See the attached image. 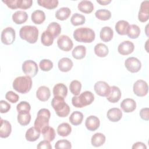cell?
Segmentation results:
<instances>
[{"instance_id": "4dcf8cb0", "label": "cell", "mask_w": 149, "mask_h": 149, "mask_svg": "<svg viewBox=\"0 0 149 149\" xmlns=\"http://www.w3.org/2000/svg\"><path fill=\"white\" fill-rule=\"evenodd\" d=\"M94 52L98 57H105L109 52L108 47L102 43H98L94 47Z\"/></svg>"}, {"instance_id": "8d00e7d4", "label": "cell", "mask_w": 149, "mask_h": 149, "mask_svg": "<svg viewBox=\"0 0 149 149\" xmlns=\"http://www.w3.org/2000/svg\"><path fill=\"white\" fill-rule=\"evenodd\" d=\"M37 3L40 6L45 8L52 9L58 6L59 2L57 0H38Z\"/></svg>"}, {"instance_id": "83f0119b", "label": "cell", "mask_w": 149, "mask_h": 149, "mask_svg": "<svg viewBox=\"0 0 149 149\" xmlns=\"http://www.w3.org/2000/svg\"><path fill=\"white\" fill-rule=\"evenodd\" d=\"M31 20L36 24H42L45 20V13L41 10H36L34 11L31 16Z\"/></svg>"}, {"instance_id": "8fae6325", "label": "cell", "mask_w": 149, "mask_h": 149, "mask_svg": "<svg viewBox=\"0 0 149 149\" xmlns=\"http://www.w3.org/2000/svg\"><path fill=\"white\" fill-rule=\"evenodd\" d=\"M57 44L59 49L66 52L70 51L73 45L72 40L66 35H61L58 37Z\"/></svg>"}, {"instance_id": "1f68e13d", "label": "cell", "mask_w": 149, "mask_h": 149, "mask_svg": "<svg viewBox=\"0 0 149 149\" xmlns=\"http://www.w3.org/2000/svg\"><path fill=\"white\" fill-rule=\"evenodd\" d=\"M72 127L68 123H62L57 127V133L60 136L66 137L70 134Z\"/></svg>"}, {"instance_id": "277c9868", "label": "cell", "mask_w": 149, "mask_h": 149, "mask_svg": "<svg viewBox=\"0 0 149 149\" xmlns=\"http://www.w3.org/2000/svg\"><path fill=\"white\" fill-rule=\"evenodd\" d=\"M19 35L22 40L30 44L37 42L38 37V30L34 26H24L21 27Z\"/></svg>"}, {"instance_id": "836d02e7", "label": "cell", "mask_w": 149, "mask_h": 149, "mask_svg": "<svg viewBox=\"0 0 149 149\" xmlns=\"http://www.w3.org/2000/svg\"><path fill=\"white\" fill-rule=\"evenodd\" d=\"M69 119L70 122L73 125H79L82 123L83 119V114L80 111H74L71 113Z\"/></svg>"}, {"instance_id": "f5cc1de1", "label": "cell", "mask_w": 149, "mask_h": 149, "mask_svg": "<svg viewBox=\"0 0 149 149\" xmlns=\"http://www.w3.org/2000/svg\"><path fill=\"white\" fill-rule=\"evenodd\" d=\"M140 116L142 119L144 120H149L148 108H142L140 111Z\"/></svg>"}, {"instance_id": "e575fe53", "label": "cell", "mask_w": 149, "mask_h": 149, "mask_svg": "<svg viewBox=\"0 0 149 149\" xmlns=\"http://www.w3.org/2000/svg\"><path fill=\"white\" fill-rule=\"evenodd\" d=\"M70 13L71 10L69 8L62 7L56 12L55 17L59 20H65L69 17Z\"/></svg>"}, {"instance_id": "4316f807", "label": "cell", "mask_w": 149, "mask_h": 149, "mask_svg": "<svg viewBox=\"0 0 149 149\" xmlns=\"http://www.w3.org/2000/svg\"><path fill=\"white\" fill-rule=\"evenodd\" d=\"M129 26V23L127 21L121 20L116 23L115 30L118 34L119 35L124 36L127 34Z\"/></svg>"}, {"instance_id": "7bdbcfd3", "label": "cell", "mask_w": 149, "mask_h": 149, "mask_svg": "<svg viewBox=\"0 0 149 149\" xmlns=\"http://www.w3.org/2000/svg\"><path fill=\"white\" fill-rule=\"evenodd\" d=\"M69 89L72 94L77 96L80 93L81 89V84L79 81L74 80L71 81L69 85Z\"/></svg>"}, {"instance_id": "4fadbf2b", "label": "cell", "mask_w": 149, "mask_h": 149, "mask_svg": "<svg viewBox=\"0 0 149 149\" xmlns=\"http://www.w3.org/2000/svg\"><path fill=\"white\" fill-rule=\"evenodd\" d=\"M149 18V1H144L141 3L138 14L139 20L141 22H146Z\"/></svg>"}, {"instance_id": "e0dca14e", "label": "cell", "mask_w": 149, "mask_h": 149, "mask_svg": "<svg viewBox=\"0 0 149 149\" xmlns=\"http://www.w3.org/2000/svg\"><path fill=\"white\" fill-rule=\"evenodd\" d=\"M12 132L11 124L7 120L1 119L0 137L1 138H7L9 136Z\"/></svg>"}, {"instance_id": "ee69618b", "label": "cell", "mask_w": 149, "mask_h": 149, "mask_svg": "<svg viewBox=\"0 0 149 149\" xmlns=\"http://www.w3.org/2000/svg\"><path fill=\"white\" fill-rule=\"evenodd\" d=\"M40 68L41 70L44 72H48L51 70L53 68V63L49 59H42L39 63Z\"/></svg>"}, {"instance_id": "816d5d0a", "label": "cell", "mask_w": 149, "mask_h": 149, "mask_svg": "<svg viewBox=\"0 0 149 149\" xmlns=\"http://www.w3.org/2000/svg\"><path fill=\"white\" fill-rule=\"evenodd\" d=\"M38 149H51L52 146L50 144V141L44 140L43 141H40L37 146Z\"/></svg>"}, {"instance_id": "52a82bcc", "label": "cell", "mask_w": 149, "mask_h": 149, "mask_svg": "<svg viewBox=\"0 0 149 149\" xmlns=\"http://www.w3.org/2000/svg\"><path fill=\"white\" fill-rule=\"evenodd\" d=\"M22 70L26 76L33 77L38 73V65L32 60H27L22 64Z\"/></svg>"}, {"instance_id": "74e56055", "label": "cell", "mask_w": 149, "mask_h": 149, "mask_svg": "<svg viewBox=\"0 0 149 149\" xmlns=\"http://www.w3.org/2000/svg\"><path fill=\"white\" fill-rule=\"evenodd\" d=\"M17 121L22 126H26L29 125L31 120V115L29 112L18 113Z\"/></svg>"}, {"instance_id": "db71d44e", "label": "cell", "mask_w": 149, "mask_h": 149, "mask_svg": "<svg viewBox=\"0 0 149 149\" xmlns=\"http://www.w3.org/2000/svg\"><path fill=\"white\" fill-rule=\"evenodd\" d=\"M132 148L134 149V148H138V149H140V148H144V149H146L147 148V147L145 145L144 143H142V142H140V141H138V142H136L135 143L133 146H132Z\"/></svg>"}, {"instance_id": "7c38bea8", "label": "cell", "mask_w": 149, "mask_h": 149, "mask_svg": "<svg viewBox=\"0 0 149 149\" xmlns=\"http://www.w3.org/2000/svg\"><path fill=\"white\" fill-rule=\"evenodd\" d=\"M96 94L101 97H107L110 91V86L107 83L104 81L96 82L94 86Z\"/></svg>"}, {"instance_id": "ffe728a7", "label": "cell", "mask_w": 149, "mask_h": 149, "mask_svg": "<svg viewBox=\"0 0 149 149\" xmlns=\"http://www.w3.org/2000/svg\"><path fill=\"white\" fill-rule=\"evenodd\" d=\"M107 116L111 122H116L121 119L122 117V112L119 108H112L108 111Z\"/></svg>"}, {"instance_id": "c3c4849f", "label": "cell", "mask_w": 149, "mask_h": 149, "mask_svg": "<svg viewBox=\"0 0 149 149\" xmlns=\"http://www.w3.org/2000/svg\"><path fill=\"white\" fill-rule=\"evenodd\" d=\"M33 4L31 0H19L18 8L22 9H27L30 8Z\"/></svg>"}, {"instance_id": "8992f818", "label": "cell", "mask_w": 149, "mask_h": 149, "mask_svg": "<svg viewBox=\"0 0 149 149\" xmlns=\"http://www.w3.org/2000/svg\"><path fill=\"white\" fill-rule=\"evenodd\" d=\"M51 117L50 111L46 108L40 109L37 113V118L34 121V125L41 132L45 127L49 126V120Z\"/></svg>"}, {"instance_id": "9a60e30c", "label": "cell", "mask_w": 149, "mask_h": 149, "mask_svg": "<svg viewBox=\"0 0 149 149\" xmlns=\"http://www.w3.org/2000/svg\"><path fill=\"white\" fill-rule=\"evenodd\" d=\"M100 121L98 117L94 115H90L87 118L85 121V126L90 131H95L100 126Z\"/></svg>"}, {"instance_id": "5b68a950", "label": "cell", "mask_w": 149, "mask_h": 149, "mask_svg": "<svg viewBox=\"0 0 149 149\" xmlns=\"http://www.w3.org/2000/svg\"><path fill=\"white\" fill-rule=\"evenodd\" d=\"M94 100V94L90 91H86L83 92L79 96L72 97V105L76 108H83L88 105H90Z\"/></svg>"}, {"instance_id": "60d3db41", "label": "cell", "mask_w": 149, "mask_h": 149, "mask_svg": "<svg viewBox=\"0 0 149 149\" xmlns=\"http://www.w3.org/2000/svg\"><path fill=\"white\" fill-rule=\"evenodd\" d=\"M85 22H86L85 16L78 13H74L70 19L71 23L74 26L82 25L85 23Z\"/></svg>"}, {"instance_id": "ac0fdd59", "label": "cell", "mask_w": 149, "mask_h": 149, "mask_svg": "<svg viewBox=\"0 0 149 149\" xmlns=\"http://www.w3.org/2000/svg\"><path fill=\"white\" fill-rule=\"evenodd\" d=\"M120 107L126 113L132 112L136 108V102L133 99L126 98L120 103Z\"/></svg>"}, {"instance_id": "6da1fadb", "label": "cell", "mask_w": 149, "mask_h": 149, "mask_svg": "<svg viewBox=\"0 0 149 149\" xmlns=\"http://www.w3.org/2000/svg\"><path fill=\"white\" fill-rule=\"evenodd\" d=\"M73 37L78 42L90 43L95 37L93 30L88 27H80L76 29L73 32Z\"/></svg>"}, {"instance_id": "30bf717a", "label": "cell", "mask_w": 149, "mask_h": 149, "mask_svg": "<svg viewBox=\"0 0 149 149\" xmlns=\"http://www.w3.org/2000/svg\"><path fill=\"white\" fill-rule=\"evenodd\" d=\"M125 66L127 70L131 73L138 72L141 68V62L137 58L129 57L126 59L125 62Z\"/></svg>"}, {"instance_id": "f907efd6", "label": "cell", "mask_w": 149, "mask_h": 149, "mask_svg": "<svg viewBox=\"0 0 149 149\" xmlns=\"http://www.w3.org/2000/svg\"><path fill=\"white\" fill-rule=\"evenodd\" d=\"M10 109V105L4 100L0 101V110L2 113L8 112Z\"/></svg>"}, {"instance_id": "d6986e66", "label": "cell", "mask_w": 149, "mask_h": 149, "mask_svg": "<svg viewBox=\"0 0 149 149\" xmlns=\"http://www.w3.org/2000/svg\"><path fill=\"white\" fill-rule=\"evenodd\" d=\"M50 96V90L48 87L45 86L40 87L36 91V97L41 101L44 102L48 100Z\"/></svg>"}, {"instance_id": "ba28073f", "label": "cell", "mask_w": 149, "mask_h": 149, "mask_svg": "<svg viewBox=\"0 0 149 149\" xmlns=\"http://www.w3.org/2000/svg\"><path fill=\"white\" fill-rule=\"evenodd\" d=\"M15 31L10 27L5 28L1 33V41L5 45H10L15 40Z\"/></svg>"}, {"instance_id": "2e32d148", "label": "cell", "mask_w": 149, "mask_h": 149, "mask_svg": "<svg viewBox=\"0 0 149 149\" xmlns=\"http://www.w3.org/2000/svg\"><path fill=\"white\" fill-rule=\"evenodd\" d=\"M121 97V91L119 87L112 86L110 87V91L108 95L107 96V99L108 101L112 103L117 102Z\"/></svg>"}, {"instance_id": "11a10c76", "label": "cell", "mask_w": 149, "mask_h": 149, "mask_svg": "<svg viewBox=\"0 0 149 149\" xmlns=\"http://www.w3.org/2000/svg\"><path fill=\"white\" fill-rule=\"evenodd\" d=\"M98 3H99L101 5H106L111 2V0H105V1H97Z\"/></svg>"}, {"instance_id": "d590c367", "label": "cell", "mask_w": 149, "mask_h": 149, "mask_svg": "<svg viewBox=\"0 0 149 149\" xmlns=\"http://www.w3.org/2000/svg\"><path fill=\"white\" fill-rule=\"evenodd\" d=\"M41 133L43 135V138L44 140L49 141H53L55 137V132L54 129L49 126L44 128L41 130Z\"/></svg>"}, {"instance_id": "7dc6e473", "label": "cell", "mask_w": 149, "mask_h": 149, "mask_svg": "<svg viewBox=\"0 0 149 149\" xmlns=\"http://www.w3.org/2000/svg\"><path fill=\"white\" fill-rule=\"evenodd\" d=\"M6 99L11 103H16L19 99V96L12 91H8L5 94Z\"/></svg>"}, {"instance_id": "f35d334b", "label": "cell", "mask_w": 149, "mask_h": 149, "mask_svg": "<svg viewBox=\"0 0 149 149\" xmlns=\"http://www.w3.org/2000/svg\"><path fill=\"white\" fill-rule=\"evenodd\" d=\"M126 34L130 38H137L140 34V29L136 24H131L129 26Z\"/></svg>"}, {"instance_id": "f1b7e54d", "label": "cell", "mask_w": 149, "mask_h": 149, "mask_svg": "<svg viewBox=\"0 0 149 149\" xmlns=\"http://www.w3.org/2000/svg\"><path fill=\"white\" fill-rule=\"evenodd\" d=\"M105 136L101 133H95L91 139V143L93 146L98 147L102 146L105 142Z\"/></svg>"}, {"instance_id": "7a4b0ae2", "label": "cell", "mask_w": 149, "mask_h": 149, "mask_svg": "<svg viewBox=\"0 0 149 149\" xmlns=\"http://www.w3.org/2000/svg\"><path fill=\"white\" fill-rule=\"evenodd\" d=\"M13 88L17 92L26 94L30 91L32 87L31 77L28 76L16 77L13 82Z\"/></svg>"}, {"instance_id": "44dd1931", "label": "cell", "mask_w": 149, "mask_h": 149, "mask_svg": "<svg viewBox=\"0 0 149 149\" xmlns=\"http://www.w3.org/2000/svg\"><path fill=\"white\" fill-rule=\"evenodd\" d=\"M41 133V131L35 126L31 127L26 132V139L29 141H35L40 137Z\"/></svg>"}, {"instance_id": "603a6c76", "label": "cell", "mask_w": 149, "mask_h": 149, "mask_svg": "<svg viewBox=\"0 0 149 149\" xmlns=\"http://www.w3.org/2000/svg\"><path fill=\"white\" fill-rule=\"evenodd\" d=\"M73 65L72 61L68 58H61L58 63L59 69L63 72H67L71 70Z\"/></svg>"}, {"instance_id": "d6a6232c", "label": "cell", "mask_w": 149, "mask_h": 149, "mask_svg": "<svg viewBox=\"0 0 149 149\" xmlns=\"http://www.w3.org/2000/svg\"><path fill=\"white\" fill-rule=\"evenodd\" d=\"M86 54V48L84 45H77L72 51V56L76 59L84 58Z\"/></svg>"}, {"instance_id": "681fc988", "label": "cell", "mask_w": 149, "mask_h": 149, "mask_svg": "<svg viewBox=\"0 0 149 149\" xmlns=\"http://www.w3.org/2000/svg\"><path fill=\"white\" fill-rule=\"evenodd\" d=\"M2 2L5 3L9 8L12 9H16L18 8L19 0H3Z\"/></svg>"}, {"instance_id": "d4e9b609", "label": "cell", "mask_w": 149, "mask_h": 149, "mask_svg": "<svg viewBox=\"0 0 149 149\" xmlns=\"http://www.w3.org/2000/svg\"><path fill=\"white\" fill-rule=\"evenodd\" d=\"M113 36V30L109 26L102 27L100 33V37L102 41L107 42L111 41Z\"/></svg>"}, {"instance_id": "f546056e", "label": "cell", "mask_w": 149, "mask_h": 149, "mask_svg": "<svg viewBox=\"0 0 149 149\" xmlns=\"http://www.w3.org/2000/svg\"><path fill=\"white\" fill-rule=\"evenodd\" d=\"M49 32L54 38H56L61 32V27L57 22H52L49 23L46 30Z\"/></svg>"}, {"instance_id": "484cf974", "label": "cell", "mask_w": 149, "mask_h": 149, "mask_svg": "<svg viewBox=\"0 0 149 149\" xmlns=\"http://www.w3.org/2000/svg\"><path fill=\"white\" fill-rule=\"evenodd\" d=\"M78 9L84 13H90L94 10V5L90 1H80L77 6Z\"/></svg>"}, {"instance_id": "cb8c5ba5", "label": "cell", "mask_w": 149, "mask_h": 149, "mask_svg": "<svg viewBox=\"0 0 149 149\" xmlns=\"http://www.w3.org/2000/svg\"><path fill=\"white\" fill-rule=\"evenodd\" d=\"M12 18L14 23L17 24H21L27 21L28 19V15L23 10H18L12 15Z\"/></svg>"}, {"instance_id": "7402d4cb", "label": "cell", "mask_w": 149, "mask_h": 149, "mask_svg": "<svg viewBox=\"0 0 149 149\" xmlns=\"http://www.w3.org/2000/svg\"><path fill=\"white\" fill-rule=\"evenodd\" d=\"M68 94V88L65 84L63 83L56 84L53 88V94L54 97H60L65 98Z\"/></svg>"}, {"instance_id": "f6af8a7d", "label": "cell", "mask_w": 149, "mask_h": 149, "mask_svg": "<svg viewBox=\"0 0 149 149\" xmlns=\"http://www.w3.org/2000/svg\"><path fill=\"white\" fill-rule=\"evenodd\" d=\"M16 109L18 113L29 112L31 109L30 104L26 101H21L16 106Z\"/></svg>"}, {"instance_id": "3957f363", "label": "cell", "mask_w": 149, "mask_h": 149, "mask_svg": "<svg viewBox=\"0 0 149 149\" xmlns=\"http://www.w3.org/2000/svg\"><path fill=\"white\" fill-rule=\"evenodd\" d=\"M51 105L56 115L61 118L66 117L70 113V108L65 101V98L54 97L51 101Z\"/></svg>"}, {"instance_id": "5bb4252c", "label": "cell", "mask_w": 149, "mask_h": 149, "mask_svg": "<svg viewBox=\"0 0 149 149\" xmlns=\"http://www.w3.org/2000/svg\"><path fill=\"white\" fill-rule=\"evenodd\" d=\"M134 49L133 43L130 41L122 42L118 47V52L122 55H127L132 54Z\"/></svg>"}, {"instance_id": "9c48e42d", "label": "cell", "mask_w": 149, "mask_h": 149, "mask_svg": "<svg viewBox=\"0 0 149 149\" xmlns=\"http://www.w3.org/2000/svg\"><path fill=\"white\" fill-rule=\"evenodd\" d=\"M133 92L138 97L146 95L148 91V86L146 81L143 80H138L133 84Z\"/></svg>"}, {"instance_id": "ab89813d", "label": "cell", "mask_w": 149, "mask_h": 149, "mask_svg": "<svg viewBox=\"0 0 149 149\" xmlns=\"http://www.w3.org/2000/svg\"><path fill=\"white\" fill-rule=\"evenodd\" d=\"M95 17L101 20H108L111 17V13L109 10L105 9L97 10L95 13Z\"/></svg>"}, {"instance_id": "b9f144b4", "label": "cell", "mask_w": 149, "mask_h": 149, "mask_svg": "<svg viewBox=\"0 0 149 149\" xmlns=\"http://www.w3.org/2000/svg\"><path fill=\"white\" fill-rule=\"evenodd\" d=\"M54 38L51 36V34L48 32L47 30L44 31L41 37V43L45 46H50L53 44Z\"/></svg>"}, {"instance_id": "bcb514c9", "label": "cell", "mask_w": 149, "mask_h": 149, "mask_svg": "<svg viewBox=\"0 0 149 149\" xmlns=\"http://www.w3.org/2000/svg\"><path fill=\"white\" fill-rule=\"evenodd\" d=\"M55 148L56 149H69L72 148V144L69 141L65 139H62L56 142L55 144Z\"/></svg>"}]
</instances>
